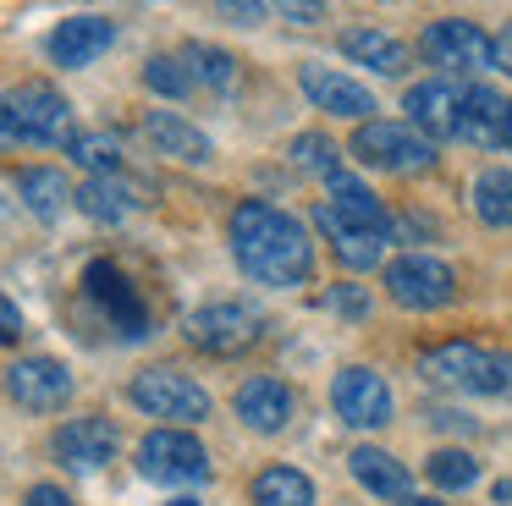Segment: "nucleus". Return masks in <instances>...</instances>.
Listing matches in <instances>:
<instances>
[{
	"mask_svg": "<svg viewBox=\"0 0 512 506\" xmlns=\"http://www.w3.org/2000/svg\"><path fill=\"white\" fill-rule=\"evenodd\" d=\"M419 369L430 385H446V391L463 396H512V358L479 347V341H441V347L424 352Z\"/></svg>",
	"mask_w": 512,
	"mask_h": 506,
	"instance_id": "2",
	"label": "nucleus"
},
{
	"mask_svg": "<svg viewBox=\"0 0 512 506\" xmlns=\"http://www.w3.org/2000/svg\"><path fill=\"white\" fill-rule=\"evenodd\" d=\"M424 473H430V484H441V490H468V484H479V462L457 446H441L424 462Z\"/></svg>",
	"mask_w": 512,
	"mask_h": 506,
	"instance_id": "31",
	"label": "nucleus"
},
{
	"mask_svg": "<svg viewBox=\"0 0 512 506\" xmlns=\"http://www.w3.org/2000/svg\"><path fill=\"white\" fill-rule=\"evenodd\" d=\"M111 44H116V22L111 17H67L45 39V50H50L56 66H89V61H100Z\"/></svg>",
	"mask_w": 512,
	"mask_h": 506,
	"instance_id": "18",
	"label": "nucleus"
},
{
	"mask_svg": "<svg viewBox=\"0 0 512 506\" xmlns=\"http://www.w3.org/2000/svg\"><path fill=\"white\" fill-rule=\"evenodd\" d=\"M23 336V314H17V303L6 292H0V347H12V341Z\"/></svg>",
	"mask_w": 512,
	"mask_h": 506,
	"instance_id": "36",
	"label": "nucleus"
},
{
	"mask_svg": "<svg viewBox=\"0 0 512 506\" xmlns=\"http://www.w3.org/2000/svg\"><path fill=\"white\" fill-rule=\"evenodd\" d=\"M331 407L353 429H380L391 418V385L375 369H342L331 380Z\"/></svg>",
	"mask_w": 512,
	"mask_h": 506,
	"instance_id": "12",
	"label": "nucleus"
},
{
	"mask_svg": "<svg viewBox=\"0 0 512 506\" xmlns=\"http://www.w3.org/2000/svg\"><path fill=\"white\" fill-rule=\"evenodd\" d=\"M287 154H292V165L298 171H309V176H325L331 182L336 171H342V149H336L325 132H298V138L287 143Z\"/></svg>",
	"mask_w": 512,
	"mask_h": 506,
	"instance_id": "29",
	"label": "nucleus"
},
{
	"mask_svg": "<svg viewBox=\"0 0 512 506\" xmlns=\"http://www.w3.org/2000/svg\"><path fill=\"white\" fill-rule=\"evenodd\" d=\"M325 308H331L336 319H364L369 314V292H364V286H353V281H342L336 292H325Z\"/></svg>",
	"mask_w": 512,
	"mask_h": 506,
	"instance_id": "33",
	"label": "nucleus"
},
{
	"mask_svg": "<svg viewBox=\"0 0 512 506\" xmlns=\"http://www.w3.org/2000/svg\"><path fill=\"white\" fill-rule=\"evenodd\" d=\"M474 215L485 220V226H501L507 231L512 226V171L507 165H496V171H479V182H474Z\"/></svg>",
	"mask_w": 512,
	"mask_h": 506,
	"instance_id": "28",
	"label": "nucleus"
},
{
	"mask_svg": "<svg viewBox=\"0 0 512 506\" xmlns=\"http://www.w3.org/2000/svg\"><path fill=\"white\" fill-rule=\"evenodd\" d=\"M325 187H331V198H325V204H331L342 220H353V226H375V231H391L386 204H380V198L369 193L364 182H353V176H342V171H336Z\"/></svg>",
	"mask_w": 512,
	"mask_h": 506,
	"instance_id": "26",
	"label": "nucleus"
},
{
	"mask_svg": "<svg viewBox=\"0 0 512 506\" xmlns=\"http://www.w3.org/2000/svg\"><path fill=\"white\" fill-rule=\"evenodd\" d=\"M232 253L248 270V281L259 286H303L314 275V242L303 231V220H292L287 209L276 204H248L232 209Z\"/></svg>",
	"mask_w": 512,
	"mask_h": 506,
	"instance_id": "1",
	"label": "nucleus"
},
{
	"mask_svg": "<svg viewBox=\"0 0 512 506\" xmlns=\"http://www.w3.org/2000/svg\"><path fill=\"white\" fill-rule=\"evenodd\" d=\"M380 281H386L391 303L413 308V314H435V308H446L457 297L452 264L430 259V253H402V259H391Z\"/></svg>",
	"mask_w": 512,
	"mask_h": 506,
	"instance_id": "5",
	"label": "nucleus"
},
{
	"mask_svg": "<svg viewBox=\"0 0 512 506\" xmlns=\"http://www.w3.org/2000/svg\"><path fill=\"white\" fill-rule=\"evenodd\" d=\"M17 193H23V204L34 209L39 220H61V209L72 204L78 187H72L56 165H28V171H17Z\"/></svg>",
	"mask_w": 512,
	"mask_h": 506,
	"instance_id": "25",
	"label": "nucleus"
},
{
	"mask_svg": "<svg viewBox=\"0 0 512 506\" xmlns=\"http://www.w3.org/2000/svg\"><path fill=\"white\" fill-rule=\"evenodd\" d=\"M353 154L375 171H397V176H413V171H430L435 165V138H424L413 121H358L353 132Z\"/></svg>",
	"mask_w": 512,
	"mask_h": 506,
	"instance_id": "4",
	"label": "nucleus"
},
{
	"mask_svg": "<svg viewBox=\"0 0 512 506\" xmlns=\"http://www.w3.org/2000/svg\"><path fill=\"white\" fill-rule=\"evenodd\" d=\"M166 506H199V501H193V495H177V501H166Z\"/></svg>",
	"mask_w": 512,
	"mask_h": 506,
	"instance_id": "41",
	"label": "nucleus"
},
{
	"mask_svg": "<svg viewBox=\"0 0 512 506\" xmlns=\"http://www.w3.org/2000/svg\"><path fill=\"white\" fill-rule=\"evenodd\" d=\"M496 72L512 77V33H501V39H496Z\"/></svg>",
	"mask_w": 512,
	"mask_h": 506,
	"instance_id": "38",
	"label": "nucleus"
},
{
	"mask_svg": "<svg viewBox=\"0 0 512 506\" xmlns=\"http://www.w3.org/2000/svg\"><path fill=\"white\" fill-rule=\"evenodd\" d=\"M298 83H303V94H309V105L325 110V116H342V121H369L375 116V94H369L364 83H353L347 72H336V66L303 61Z\"/></svg>",
	"mask_w": 512,
	"mask_h": 506,
	"instance_id": "13",
	"label": "nucleus"
},
{
	"mask_svg": "<svg viewBox=\"0 0 512 506\" xmlns=\"http://www.w3.org/2000/svg\"><path fill=\"white\" fill-rule=\"evenodd\" d=\"M270 6H276L281 22H292V28H320L325 22V0H270Z\"/></svg>",
	"mask_w": 512,
	"mask_h": 506,
	"instance_id": "35",
	"label": "nucleus"
},
{
	"mask_svg": "<svg viewBox=\"0 0 512 506\" xmlns=\"http://www.w3.org/2000/svg\"><path fill=\"white\" fill-rule=\"evenodd\" d=\"M259 330H265V319L248 303H204L188 314V341L199 352H210V358H237V352H248L259 341Z\"/></svg>",
	"mask_w": 512,
	"mask_h": 506,
	"instance_id": "9",
	"label": "nucleus"
},
{
	"mask_svg": "<svg viewBox=\"0 0 512 506\" xmlns=\"http://www.w3.org/2000/svg\"><path fill=\"white\" fill-rule=\"evenodd\" d=\"M424 61L452 72V77H479L496 66V39L463 17H441L424 28Z\"/></svg>",
	"mask_w": 512,
	"mask_h": 506,
	"instance_id": "7",
	"label": "nucleus"
},
{
	"mask_svg": "<svg viewBox=\"0 0 512 506\" xmlns=\"http://www.w3.org/2000/svg\"><path fill=\"white\" fill-rule=\"evenodd\" d=\"M127 396H133V407H144L149 418H171V424H199V418H210V391H204L199 380H188V374H177V369L133 374Z\"/></svg>",
	"mask_w": 512,
	"mask_h": 506,
	"instance_id": "8",
	"label": "nucleus"
},
{
	"mask_svg": "<svg viewBox=\"0 0 512 506\" xmlns=\"http://www.w3.org/2000/svg\"><path fill=\"white\" fill-rule=\"evenodd\" d=\"M501 149H512V99H507V116H501Z\"/></svg>",
	"mask_w": 512,
	"mask_h": 506,
	"instance_id": "39",
	"label": "nucleus"
},
{
	"mask_svg": "<svg viewBox=\"0 0 512 506\" xmlns=\"http://www.w3.org/2000/svg\"><path fill=\"white\" fill-rule=\"evenodd\" d=\"M408 121L424 132V138H457V110H463V88L435 77V83H413L408 99H402Z\"/></svg>",
	"mask_w": 512,
	"mask_h": 506,
	"instance_id": "15",
	"label": "nucleus"
},
{
	"mask_svg": "<svg viewBox=\"0 0 512 506\" xmlns=\"http://www.w3.org/2000/svg\"><path fill=\"white\" fill-rule=\"evenodd\" d=\"M144 132H149V143H155L160 154H171V160H182V165H204L215 154L210 132H199L188 116H177V110H149Z\"/></svg>",
	"mask_w": 512,
	"mask_h": 506,
	"instance_id": "19",
	"label": "nucleus"
},
{
	"mask_svg": "<svg viewBox=\"0 0 512 506\" xmlns=\"http://www.w3.org/2000/svg\"><path fill=\"white\" fill-rule=\"evenodd\" d=\"M402 506H446V501H430V495H402Z\"/></svg>",
	"mask_w": 512,
	"mask_h": 506,
	"instance_id": "40",
	"label": "nucleus"
},
{
	"mask_svg": "<svg viewBox=\"0 0 512 506\" xmlns=\"http://www.w3.org/2000/svg\"><path fill=\"white\" fill-rule=\"evenodd\" d=\"M72 204H78L89 220H100V226H116V220H127L138 209V193L122 182V176H89V182L72 193Z\"/></svg>",
	"mask_w": 512,
	"mask_h": 506,
	"instance_id": "23",
	"label": "nucleus"
},
{
	"mask_svg": "<svg viewBox=\"0 0 512 506\" xmlns=\"http://www.w3.org/2000/svg\"><path fill=\"white\" fill-rule=\"evenodd\" d=\"M254 506H314V479L276 462V468H265L254 479Z\"/></svg>",
	"mask_w": 512,
	"mask_h": 506,
	"instance_id": "27",
	"label": "nucleus"
},
{
	"mask_svg": "<svg viewBox=\"0 0 512 506\" xmlns=\"http://www.w3.org/2000/svg\"><path fill=\"white\" fill-rule=\"evenodd\" d=\"M347 468H353V479L364 484L369 495H380V501H402L408 495V468H402L391 451L380 446H353V457H347Z\"/></svg>",
	"mask_w": 512,
	"mask_h": 506,
	"instance_id": "21",
	"label": "nucleus"
},
{
	"mask_svg": "<svg viewBox=\"0 0 512 506\" xmlns=\"http://www.w3.org/2000/svg\"><path fill=\"white\" fill-rule=\"evenodd\" d=\"M0 138L23 143H72V105L50 83H17L0 94Z\"/></svg>",
	"mask_w": 512,
	"mask_h": 506,
	"instance_id": "3",
	"label": "nucleus"
},
{
	"mask_svg": "<svg viewBox=\"0 0 512 506\" xmlns=\"http://www.w3.org/2000/svg\"><path fill=\"white\" fill-rule=\"evenodd\" d=\"M501 116H507V99H501L496 88H485V83L463 88L457 138H468V143H501Z\"/></svg>",
	"mask_w": 512,
	"mask_h": 506,
	"instance_id": "22",
	"label": "nucleus"
},
{
	"mask_svg": "<svg viewBox=\"0 0 512 506\" xmlns=\"http://www.w3.org/2000/svg\"><path fill=\"white\" fill-rule=\"evenodd\" d=\"M314 226L325 231V242L336 248V259H342L347 270H375V264L386 259V248H391V231L353 226V220H342L331 204H320V209H314Z\"/></svg>",
	"mask_w": 512,
	"mask_h": 506,
	"instance_id": "14",
	"label": "nucleus"
},
{
	"mask_svg": "<svg viewBox=\"0 0 512 506\" xmlns=\"http://www.w3.org/2000/svg\"><path fill=\"white\" fill-rule=\"evenodd\" d=\"M6 396L28 413H56L72 402V369L56 358H17L6 369Z\"/></svg>",
	"mask_w": 512,
	"mask_h": 506,
	"instance_id": "11",
	"label": "nucleus"
},
{
	"mask_svg": "<svg viewBox=\"0 0 512 506\" xmlns=\"http://www.w3.org/2000/svg\"><path fill=\"white\" fill-rule=\"evenodd\" d=\"M270 11V0H215V17L232 22V28H259Z\"/></svg>",
	"mask_w": 512,
	"mask_h": 506,
	"instance_id": "34",
	"label": "nucleus"
},
{
	"mask_svg": "<svg viewBox=\"0 0 512 506\" xmlns=\"http://www.w3.org/2000/svg\"><path fill=\"white\" fill-rule=\"evenodd\" d=\"M83 292L100 303V314L111 319V330H116L122 341L149 336V308H144V297H138V286L127 281V275L116 270L111 259H94L89 270H83Z\"/></svg>",
	"mask_w": 512,
	"mask_h": 506,
	"instance_id": "10",
	"label": "nucleus"
},
{
	"mask_svg": "<svg viewBox=\"0 0 512 506\" xmlns=\"http://www.w3.org/2000/svg\"><path fill=\"white\" fill-rule=\"evenodd\" d=\"M144 88L149 94H166V99H182L193 88L188 66H182V55H149L144 61Z\"/></svg>",
	"mask_w": 512,
	"mask_h": 506,
	"instance_id": "32",
	"label": "nucleus"
},
{
	"mask_svg": "<svg viewBox=\"0 0 512 506\" xmlns=\"http://www.w3.org/2000/svg\"><path fill=\"white\" fill-rule=\"evenodd\" d=\"M342 55L380 77H402L408 72V44L397 33H380V28H347L342 33Z\"/></svg>",
	"mask_w": 512,
	"mask_h": 506,
	"instance_id": "20",
	"label": "nucleus"
},
{
	"mask_svg": "<svg viewBox=\"0 0 512 506\" xmlns=\"http://www.w3.org/2000/svg\"><path fill=\"white\" fill-rule=\"evenodd\" d=\"M23 506H78V501H72L61 484H34V490L23 495Z\"/></svg>",
	"mask_w": 512,
	"mask_h": 506,
	"instance_id": "37",
	"label": "nucleus"
},
{
	"mask_svg": "<svg viewBox=\"0 0 512 506\" xmlns=\"http://www.w3.org/2000/svg\"><path fill=\"white\" fill-rule=\"evenodd\" d=\"M232 407L254 435H276V429H287V418H292V391L276 380V374H254V380L237 385Z\"/></svg>",
	"mask_w": 512,
	"mask_h": 506,
	"instance_id": "16",
	"label": "nucleus"
},
{
	"mask_svg": "<svg viewBox=\"0 0 512 506\" xmlns=\"http://www.w3.org/2000/svg\"><path fill=\"white\" fill-rule=\"evenodd\" d=\"M182 66H188L193 88H210V94H232L237 88V55L221 50V44H204V39H188L182 44Z\"/></svg>",
	"mask_w": 512,
	"mask_h": 506,
	"instance_id": "24",
	"label": "nucleus"
},
{
	"mask_svg": "<svg viewBox=\"0 0 512 506\" xmlns=\"http://www.w3.org/2000/svg\"><path fill=\"white\" fill-rule=\"evenodd\" d=\"M116 446H122V440H116V424H105V418H72V424L56 429V457L78 473L105 468V462L116 457Z\"/></svg>",
	"mask_w": 512,
	"mask_h": 506,
	"instance_id": "17",
	"label": "nucleus"
},
{
	"mask_svg": "<svg viewBox=\"0 0 512 506\" xmlns=\"http://www.w3.org/2000/svg\"><path fill=\"white\" fill-rule=\"evenodd\" d=\"M67 154L83 165V171H94V176H116V171H122V143H116L111 132H78V138L67 143Z\"/></svg>",
	"mask_w": 512,
	"mask_h": 506,
	"instance_id": "30",
	"label": "nucleus"
},
{
	"mask_svg": "<svg viewBox=\"0 0 512 506\" xmlns=\"http://www.w3.org/2000/svg\"><path fill=\"white\" fill-rule=\"evenodd\" d=\"M138 473L155 484H204L210 479V451L188 429H149L138 440Z\"/></svg>",
	"mask_w": 512,
	"mask_h": 506,
	"instance_id": "6",
	"label": "nucleus"
}]
</instances>
